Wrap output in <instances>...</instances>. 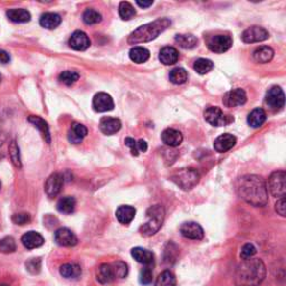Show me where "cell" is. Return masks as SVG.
<instances>
[{
    "instance_id": "obj_1",
    "label": "cell",
    "mask_w": 286,
    "mask_h": 286,
    "mask_svg": "<svg viewBox=\"0 0 286 286\" xmlns=\"http://www.w3.org/2000/svg\"><path fill=\"white\" fill-rule=\"evenodd\" d=\"M237 192L241 199L255 207H264L268 202L266 181L256 174H246L238 179Z\"/></svg>"
},
{
    "instance_id": "obj_2",
    "label": "cell",
    "mask_w": 286,
    "mask_h": 286,
    "mask_svg": "<svg viewBox=\"0 0 286 286\" xmlns=\"http://www.w3.org/2000/svg\"><path fill=\"white\" fill-rule=\"evenodd\" d=\"M266 277V266L260 258L244 260L238 265L235 284L237 286H258Z\"/></svg>"
},
{
    "instance_id": "obj_3",
    "label": "cell",
    "mask_w": 286,
    "mask_h": 286,
    "mask_svg": "<svg viewBox=\"0 0 286 286\" xmlns=\"http://www.w3.org/2000/svg\"><path fill=\"white\" fill-rule=\"evenodd\" d=\"M170 25H171V22L168 18H159L152 23L145 24V25L139 27L129 36L128 43L131 45H137V44L153 41L170 27Z\"/></svg>"
},
{
    "instance_id": "obj_4",
    "label": "cell",
    "mask_w": 286,
    "mask_h": 286,
    "mask_svg": "<svg viewBox=\"0 0 286 286\" xmlns=\"http://www.w3.org/2000/svg\"><path fill=\"white\" fill-rule=\"evenodd\" d=\"M146 217H148V221L143 224L140 227V233L143 236L150 237L153 236L160 230L162 224L165 220V208L161 205H154L151 206L146 210Z\"/></svg>"
},
{
    "instance_id": "obj_5",
    "label": "cell",
    "mask_w": 286,
    "mask_h": 286,
    "mask_svg": "<svg viewBox=\"0 0 286 286\" xmlns=\"http://www.w3.org/2000/svg\"><path fill=\"white\" fill-rule=\"evenodd\" d=\"M170 179L176 184L179 188H181L185 191L192 189L194 186H197L199 182V172L193 168H184L177 170L176 172L171 174Z\"/></svg>"
},
{
    "instance_id": "obj_6",
    "label": "cell",
    "mask_w": 286,
    "mask_h": 286,
    "mask_svg": "<svg viewBox=\"0 0 286 286\" xmlns=\"http://www.w3.org/2000/svg\"><path fill=\"white\" fill-rule=\"evenodd\" d=\"M206 122H208L213 126H226L234 122L232 115L225 114L222 110L218 106H209L204 113Z\"/></svg>"
},
{
    "instance_id": "obj_7",
    "label": "cell",
    "mask_w": 286,
    "mask_h": 286,
    "mask_svg": "<svg viewBox=\"0 0 286 286\" xmlns=\"http://www.w3.org/2000/svg\"><path fill=\"white\" fill-rule=\"evenodd\" d=\"M267 191L271 192L273 197L282 198L286 193V173L284 171H275L268 178Z\"/></svg>"
},
{
    "instance_id": "obj_8",
    "label": "cell",
    "mask_w": 286,
    "mask_h": 286,
    "mask_svg": "<svg viewBox=\"0 0 286 286\" xmlns=\"http://www.w3.org/2000/svg\"><path fill=\"white\" fill-rule=\"evenodd\" d=\"M208 48L217 54L227 51L233 45V39L229 35H214L209 38Z\"/></svg>"
},
{
    "instance_id": "obj_9",
    "label": "cell",
    "mask_w": 286,
    "mask_h": 286,
    "mask_svg": "<svg viewBox=\"0 0 286 286\" xmlns=\"http://www.w3.org/2000/svg\"><path fill=\"white\" fill-rule=\"evenodd\" d=\"M266 104L273 111H280L284 107L285 96L283 90L280 86H273L266 94Z\"/></svg>"
},
{
    "instance_id": "obj_10",
    "label": "cell",
    "mask_w": 286,
    "mask_h": 286,
    "mask_svg": "<svg viewBox=\"0 0 286 286\" xmlns=\"http://www.w3.org/2000/svg\"><path fill=\"white\" fill-rule=\"evenodd\" d=\"M269 33L263 27L260 26H252L246 29L243 35H241V39L244 43L252 44V43H260L264 42L268 39Z\"/></svg>"
},
{
    "instance_id": "obj_11",
    "label": "cell",
    "mask_w": 286,
    "mask_h": 286,
    "mask_svg": "<svg viewBox=\"0 0 286 286\" xmlns=\"http://www.w3.org/2000/svg\"><path fill=\"white\" fill-rule=\"evenodd\" d=\"M63 184H64V177H63L61 173L57 172L53 173L48 179H47L45 186H44L45 193L49 198L57 197L59 192H61Z\"/></svg>"
},
{
    "instance_id": "obj_12",
    "label": "cell",
    "mask_w": 286,
    "mask_h": 286,
    "mask_svg": "<svg viewBox=\"0 0 286 286\" xmlns=\"http://www.w3.org/2000/svg\"><path fill=\"white\" fill-rule=\"evenodd\" d=\"M180 233L182 236L191 240H201L205 236L204 229L194 221L184 222L180 227Z\"/></svg>"
},
{
    "instance_id": "obj_13",
    "label": "cell",
    "mask_w": 286,
    "mask_h": 286,
    "mask_svg": "<svg viewBox=\"0 0 286 286\" xmlns=\"http://www.w3.org/2000/svg\"><path fill=\"white\" fill-rule=\"evenodd\" d=\"M247 101V95L243 89H235L225 94L222 103L227 107H235L244 105Z\"/></svg>"
},
{
    "instance_id": "obj_14",
    "label": "cell",
    "mask_w": 286,
    "mask_h": 286,
    "mask_svg": "<svg viewBox=\"0 0 286 286\" xmlns=\"http://www.w3.org/2000/svg\"><path fill=\"white\" fill-rule=\"evenodd\" d=\"M55 241L63 247H73L77 244V237L69 228H59L55 232Z\"/></svg>"
},
{
    "instance_id": "obj_15",
    "label": "cell",
    "mask_w": 286,
    "mask_h": 286,
    "mask_svg": "<svg viewBox=\"0 0 286 286\" xmlns=\"http://www.w3.org/2000/svg\"><path fill=\"white\" fill-rule=\"evenodd\" d=\"M92 105L96 112H107V111H112L114 109V102L112 96L104 92L95 94Z\"/></svg>"
},
{
    "instance_id": "obj_16",
    "label": "cell",
    "mask_w": 286,
    "mask_h": 286,
    "mask_svg": "<svg viewBox=\"0 0 286 286\" xmlns=\"http://www.w3.org/2000/svg\"><path fill=\"white\" fill-rule=\"evenodd\" d=\"M69 45L71 48L82 51L89 48L91 45V41H90L89 36H87L84 31L76 30V31H74L70 37Z\"/></svg>"
},
{
    "instance_id": "obj_17",
    "label": "cell",
    "mask_w": 286,
    "mask_h": 286,
    "mask_svg": "<svg viewBox=\"0 0 286 286\" xmlns=\"http://www.w3.org/2000/svg\"><path fill=\"white\" fill-rule=\"evenodd\" d=\"M236 142H237L236 137H234L233 134L230 133H224L214 140V149L219 153L227 152V151L235 146Z\"/></svg>"
},
{
    "instance_id": "obj_18",
    "label": "cell",
    "mask_w": 286,
    "mask_h": 286,
    "mask_svg": "<svg viewBox=\"0 0 286 286\" xmlns=\"http://www.w3.org/2000/svg\"><path fill=\"white\" fill-rule=\"evenodd\" d=\"M122 128V123L117 118L112 117H104L101 119L100 121V130L102 133L106 134V136H112L115 134Z\"/></svg>"
},
{
    "instance_id": "obj_19",
    "label": "cell",
    "mask_w": 286,
    "mask_h": 286,
    "mask_svg": "<svg viewBox=\"0 0 286 286\" xmlns=\"http://www.w3.org/2000/svg\"><path fill=\"white\" fill-rule=\"evenodd\" d=\"M162 142L165 143L166 145L172 146V148H176L181 144L182 140H184V137H182V133L180 131H178L176 129H166L161 134Z\"/></svg>"
},
{
    "instance_id": "obj_20",
    "label": "cell",
    "mask_w": 286,
    "mask_h": 286,
    "mask_svg": "<svg viewBox=\"0 0 286 286\" xmlns=\"http://www.w3.org/2000/svg\"><path fill=\"white\" fill-rule=\"evenodd\" d=\"M22 243L27 249H34L41 247L44 244V238L39 233L30 230V232L24 234L22 237Z\"/></svg>"
},
{
    "instance_id": "obj_21",
    "label": "cell",
    "mask_w": 286,
    "mask_h": 286,
    "mask_svg": "<svg viewBox=\"0 0 286 286\" xmlns=\"http://www.w3.org/2000/svg\"><path fill=\"white\" fill-rule=\"evenodd\" d=\"M131 255H132V257L138 262V263L145 266H151L154 262L153 253L142 247H134L131 250Z\"/></svg>"
},
{
    "instance_id": "obj_22",
    "label": "cell",
    "mask_w": 286,
    "mask_h": 286,
    "mask_svg": "<svg viewBox=\"0 0 286 286\" xmlns=\"http://www.w3.org/2000/svg\"><path fill=\"white\" fill-rule=\"evenodd\" d=\"M87 136V129L86 126L83 124H79V123H73L70 128L69 134V141L71 143H74V144H78L83 141V139Z\"/></svg>"
},
{
    "instance_id": "obj_23",
    "label": "cell",
    "mask_w": 286,
    "mask_h": 286,
    "mask_svg": "<svg viewBox=\"0 0 286 286\" xmlns=\"http://www.w3.org/2000/svg\"><path fill=\"white\" fill-rule=\"evenodd\" d=\"M137 210L131 206H120L115 212V216L122 225H129L136 217Z\"/></svg>"
},
{
    "instance_id": "obj_24",
    "label": "cell",
    "mask_w": 286,
    "mask_h": 286,
    "mask_svg": "<svg viewBox=\"0 0 286 286\" xmlns=\"http://www.w3.org/2000/svg\"><path fill=\"white\" fill-rule=\"evenodd\" d=\"M159 59L162 64L165 65H173L176 64L179 59V53L178 50L171 46H167L164 47L160 50V54H159Z\"/></svg>"
},
{
    "instance_id": "obj_25",
    "label": "cell",
    "mask_w": 286,
    "mask_h": 286,
    "mask_svg": "<svg viewBox=\"0 0 286 286\" xmlns=\"http://www.w3.org/2000/svg\"><path fill=\"white\" fill-rule=\"evenodd\" d=\"M28 122L31 123L36 129H37L39 132H41L42 137L44 138L47 143H50V132H49V128L47 125V123L43 120L41 117H37V115H30L28 118Z\"/></svg>"
},
{
    "instance_id": "obj_26",
    "label": "cell",
    "mask_w": 286,
    "mask_h": 286,
    "mask_svg": "<svg viewBox=\"0 0 286 286\" xmlns=\"http://www.w3.org/2000/svg\"><path fill=\"white\" fill-rule=\"evenodd\" d=\"M96 280L100 282L101 284H110L115 280V275L111 264H102L97 269L96 273Z\"/></svg>"
},
{
    "instance_id": "obj_27",
    "label": "cell",
    "mask_w": 286,
    "mask_h": 286,
    "mask_svg": "<svg viewBox=\"0 0 286 286\" xmlns=\"http://www.w3.org/2000/svg\"><path fill=\"white\" fill-rule=\"evenodd\" d=\"M274 57V50L268 46H261L254 50L253 58L256 63L260 64H266L269 63Z\"/></svg>"
},
{
    "instance_id": "obj_28",
    "label": "cell",
    "mask_w": 286,
    "mask_h": 286,
    "mask_svg": "<svg viewBox=\"0 0 286 286\" xmlns=\"http://www.w3.org/2000/svg\"><path fill=\"white\" fill-rule=\"evenodd\" d=\"M62 18L58 14L55 13H45L41 16L39 24L46 29H55L61 25Z\"/></svg>"
},
{
    "instance_id": "obj_29",
    "label": "cell",
    "mask_w": 286,
    "mask_h": 286,
    "mask_svg": "<svg viewBox=\"0 0 286 286\" xmlns=\"http://www.w3.org/2000/svg\"><path fill=\"white\" fill-rule=\"evenodd\" d=\"M7 17L9 21L17 24L28 23L31 18V15L28 10L23 9V8H14L7 11Z\"/></svg>"
},
{
    "instance_id": "obj_30",
    "label": "cell",
    "mask_w": 286,
    "mask_h": 286,
    "mask_svg": "<svg viewBox=\"0 0 286 286\" xmlns=\"http://www.w3.org/2000/svg\"><path fill=\"white\" fill-rule=\"evenodd\" d=\"M266 119H267V114H266L265 111L261 107H257V109H254L252 112L248 114L247 122L248 124L252 126V128H260L266 122Z\"/></svg>"
},
{
    "instance_id": "obj_31",
    "label": "cell",
    "mask_w": 286,
    "mask_h": 286,
    "mask_svg": "<svg viewBox=\"0 0 286 286\" xmlns=\"http://www.w3.org/2000/svg\"><path fill=\"white\" fill-rule=\"evenodd\" d=\"M129 56L131 61L137 63V64H142L145 63L150 58V51L141 46H136L133 48H131Z\"/></svg>"
},
{
    "instance_id": "obj_32",
    "label": "cell",
    "mask_w": 286,
    "mask_h": 286,
    "mask_svg": "<svg viewBox=\"0 0 286 286\" xmlns=\"http://www.w3.org/2000/svg\"><path fill=\"white\" fill-rule=\"evenodd\" d=\"M59 274L65 279H77V277L81 276L82 274V268L81 266L77 264L69 263L64 264L61 266L59 268Z\"/></svg>"
},
{
    "instance_id": "obj_33",
    "label": "cell",
    "mask_w": 286,
    "mask_h": 286,
    "mask_svg": "<svg viewBox=\"0 0 286 286\" xmlns=\"http://www.w3.org/2000/svg\"><path fill=\"white\" fill-rule=\"evenodd\" d=\"M75 207H76V200L71 196L63 197L57 202V210L62 214H70L74 212Z\"/></svg>"
},
{
    "instance_id": "obj_34",
    "label": "cell",
    "mask_w": 286,
    "mask_h": 286,
    "mask_svg": "<svg viewBox=\"0 0 286 286\" xmlns=\"http://www.w3.org/2000/svg\"><path fill=\"white\" fill-rule=\"evenodd\" d=\"M177 44H179V46L182 47L185 49H191L194 48L198 44L197 37H194L193 35H177L176 38H174Z\"/></svg>"
},
{
    "instance_id": "obj_35",
    "label": "cell",
    "mask_w": 286,
    "mask_h": 286,
    "mask_svg": "<svg viewBox=\"0 0 286 286\" xmlns=\"http://www.w3.org/2000/svg\"><path fill=\"white\" fill-rule=\"evenodd\" d=\"M169 78L170 82L173 83V84L180 85L187 82V79H188V73H187V71L185 69H182V67H177V69H173L170 72Z\"/></svg>"
},
{
    "instance_id": "obj_36",
    "label": "cell",
    "mask_w": 286,
    "mask_h": 286,
    "mask_svg": "<svg viewBox=\"0 0 286 286\" xmlns=\"http://www.w3.org/2000/svg\"><path fill=\"white\" fill-rule=\"evenodd\" d=\"M177 280L176 276L170 271H164L161 274H159V276L156 280V284L154 286H176Z\"/></svg>"
},
{
    "instance_id": "obj_37",
    "label": "cell",
    "mask_w": 286,
    "mask_h": 286,
    "mask_svg": "<svg viewBox=\"0 0 286 286\" xmlns=\"http://www.w3.org/2000/svg\"><path fill=\"white\" fill-rule=\"evenodd\" d=\"M193 69L197 73H199L201 75L207 74L214 69V63L207 58H199L194 62Z\"/></svg>"
},
{
    "instance_id": "obj_38",
    "label": "cell",
    "mask_w": 286,
    "mask_h": 286,
    "mask_svg": "<svg viewBox=\"0 0 286 286\" xmlns=\"http://www.w3.org/2000/svg\"><path fill=\"white\" fill-rule=\"evenodd\" d=\"M178 257V248L173 243H169L166 246L164 252V261L167 264H174Z\"/></svg>"
},
{
    "instance_id": "obj_39",
    "label": "cell",
    "mask_w": 286,
    "mask_h": 286,
    "mask_svg": "<svg viewBox=\"0 0 286 286\" xmlns=\"http://www.w3.org/2000/svg\"><path fill=\"white\" fill-rule=\"evenodd\" d=\"M119 14H120L121 18L124 21H130L131 18H133L136 16V9L128 1H122L119 6Z\"/></svg>"
},
{
    "instance_id": "obj_40",
    "label": "cell",
    "mask_w": 286,
    "mask_h": 286,
    "mask_svg": "<svg viewBox=\"0 0 286 286\" xmlns=\"http://www.w3.org/2000/svg\"><path fill=\"white\" fill-rule=\"evenodd\" d=\"M78 78H79V75L78 73H76V72L65 71L59 74L58 81L67 86H71V85H73L74 83H76L78 81Z\"/></svg>"
},
{
    "instance_id": "obj_41",
    "label": "cell",
    "mask_w": 286,
    "mask_h": 286,
    "mask_svg": "<svg viewBox=\"0 0 286 286\" xmlns=\"http://www.w3.org/2000/svg\"><path fill=\"white\" fill-rule=\"evenodd\" d=\"M101 21L102 15L94 9H86L83 14V22L86 25H95V24L101 23Z\"/></svg>"
},
{
    "instance_id": "obj_42",
    "label": "cell",
    "mask_w": 286,
    "mask_h": 286,
    "mask_svg": "<svg viewBox=\"0 0 286 286\" xmlns=\"http://www.w3.org/2000/svg\"><path fill=\"white\" fill-rule=\"evenodd\" d=\"M9 157L13 165L16 168H22V160H21V153H19V148L17 142L15 140L11 141L9 144Z\"/></svg>"
},
{
    "instance_id": "obj_43",
    "label": "cell",
    "mask_w": 286,
    "mask_h": 286,
    "mask_svg": "<svg viewBox=\"0 0 286 286\" xmlns=\"http://www.w3.org/2000/svg\"><path fill=\"white\" fill-rule=\"evenodd\" d=\"M111 265H112L115 279H124V277H126V275H128L129 268H128V265H126L124 262L117 261Z\"/></svg>"
},
{
    "instance_id": "obj_44",
    "label": "cell",
    "mask_w": 286,
    "mask_h": 286,
    "mask_svg": "<svg viewBox=\"0 0 286 286\" xmlns=\"http://www.w3.org/2000/svg\"><path fill=\"white\" fill-rule=\"evenodd\" d=\"M26 269L33 275H37V274L41 273L42 269V260L39 257H33L29 258L28 261L25 263Z\"/></svg>"
},
{
    "instance_id": "obj_45",
    "label": "cell",
    "mask_w": 286,
    "mask_h": 286,
    "mask_svg": "<svg viewBox=\"0 0 286 286\" xmlns=\"http://www.w3.org/2000/svg\"><path fill=\"white\" fill-rule=\"evenodd\" d=\"M16 250V241L11 236H7L0 240V252L9 254Z\"/></svg>"
},
{
    "instance_id": "obj_46",
    "label": "cell",
    "mask_w": 286,
    "mask_h": 286,
    "mask_svg": "<svg viewBox=\"0 0 286 286\" xmlns=\"http://www.w3.org/2000/svg\"><path fill=\"white\" fill-rule=\"evenodd\" d=\"M152 268L151 266H145L144 268L140 272V276H139V282L142 285H148L152 282Z\"/></svg>"
},
{
    "instance_id": "obj_47",
    "label": "cell",
    "mask_w": 286,
    "mask_h": 286,
    "mask_svg": "<svg viewBox=\"0 0 286 286\" xmlns=\"http://www.w3.org/2000/svg\"><path fill=\"white\" fill-rule=\"evenodd\" d=\"M256 254V248L253 244H245L240 250V257L241 260H249L253 258L254 255Z\"/></svg>"
},
{
    "instance_id": "obj_48",
    "label": "cell",
    "mask_w": 286,
    "mask_h": 286,
    "mask_svg": "<svg viewBox=\"0 0 286 286\" xmlns=\"http://www.w3.org/2000/svg\"><path fill=\"white\" fill-rule=\"evenodd\" d=\"M11 220H13L14 224L16 225H26L28 224L30 221V216L29 214H26V213H19V214H15L13 217H11Z\"/></svg>"
},
{
    "instance_id": "obj_49",
    "label": "cell",
    "mask_w": 286,
    "mask_h": 286,
    "mask_svg": "<svg viewBox=\"0 0 286 286\" xmlns=\"http://www.w3.org/2000/svg\"><path fill=\"white\" fill-rule=\"evenodd\" d=\"M124 143L126 146H129L130 150H131V154L134 157H138L139 156V148H138V141L134 140L132 138H126L124 140Z\"/></svg>"
},
{
    "instance_id": "obj_50",
    "label": "cell",
    "mask_w": 286,
    "mask_h": 286,
    "mask_svg": "<svg viewBox=\"0 0 286 286\" xmlns=\"http://www.w3.org/2000/svg\"><path fill=\"white\" fill-rule=\"evenodd\" d=\"M275 210L277 212V214H281L282 217L286 216V200H285V197H282V198H280L279 200H277L276 205H275Z\"/></svg>"
},
{
    "instance_id": "obj_51",
    "label": "cell",
    "mask_w": 286,
    "mask_h": 286,
    "mask_svg": "<svg viewBox=\"0 0 286 286\" xmlns=\"http://www.w3.org/2000/svg\"><path fill=\"white\" fill-rule=\"evenodd\" d=\"M10 62V55L7 53L6 50L0 49V63L1 64H7Z\"/></svg>"
},
{
    "instance_id": "obj_52",
    "label": "cell",
    "mask_w": 286,
    "mask_h": 286,
    "mask_svg": "<svg viewBox=\"0 0 286 286\" xmlns=\"http://www.w3.org/2000/svg\"><path fill=\"white\" fill-rule=\"evenodd\" d=\"M138 148H139V152H146V150H148V143H146L144 140H139Z\"/></svg>"
},
{
    "instance_id": "obj_53",
    "label": "cell",
    "mask_w": 286,
    "mask_h": 286,
    "mask_svg": "<svg viewBox=\"0 0 286 286\" xmlns=\"http://www.w3.org/2000/svg\"><path fill=\"white\" fill-rule=\"evenodd\" d=\"M137 5L141 8H148L153 5V1H137Z\"/></svg>"
},
{
    "instance_id": "obj_54",
    "label": "cell",
    "mask_w": 286,
    "mask_h": 286,
    "mask_svg": "<svg viewBox=\"0 0 286 286\" xmlns=\"http://www.w3.org/2000/svg\"><path fill=\"white\" fill-rule=\"evenodd\" d=\"M5 139H6V136H5V134H3L1 128H0V146H1L3 141H5Z\"/></svg>"
},
{
    "instance_id": "obj_55",
    "label": "cell",
    "mask_w": 286,
    "mask_h": 286,
    "mask_svg": "<svg viewBox=\"0 0 286 286\" xmlns=\"http://www.w3.org/2000/svg\"><path fill=\"white\" fill-rule=\"evenodd\" d=\"M0 286H9V285H7V284H0Z\"/></svg>"
},
{
    "instance_id": "obj_56",
    "label": "cell",
    "mask_w": 286,
    "mask_h": 286,
    "mask_svg": "<svg viewBox=\"0 0 286 286\" xmlns=\"http://www.w3.org/2000/svg\"><path fill=\"white\" fill-rule=\"evenodd\" d=\"M0 189H1V182H0Z\"/></svg>"
},
{
    "instance_id": "obj_57",
    "label": "cell",
    "mask_w": 286,
    "mask_h": 286,
    "mask_svg": "<svg viewBox=\"0 0 286 286\" xmlns=\"http://www.w3.org/2000/svg\"><path fill=\"white\" fill-rule=\"evenodd\" d=\"M0 81H1V75H0Z\"/></svg>"
}]
</instances>
